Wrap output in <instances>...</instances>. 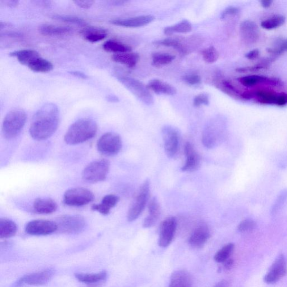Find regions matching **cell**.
Here are the masks:
<instances>
[{
  "mask_svg": "<svg viewBox=\"0 0 287 287\" xmlns=\"http://www.w3.org/2000/svg\"><path fill=\"white\" fill-rule=\"evenodd\" d=\"M60 121V111L53 103H46L34 115L29 128L31 137L36 141H44L56 132Z\"/></svg>",
  "mask_w": 287,
  "mask_h": 287,
  "instance_id": "obj_1",
  "label": "cell"
},
{
  "mask_svg": "<svg viewBox=\"0 0 287 287\" xmlns=\"http://www.w3.org/2000/svg\"><path fill=\"white\" fill-rule=\"evenodd\" d=\"M98 130L96 122L90 119H81L72 124L64 137L69 145H77L94 138Z\"/></svg>",
  "mask_w": 287,
  "mask_h": 287,
  "instance_id": "obj_2",
  "label": "cell"
},
{
  "mask_svg": "<svg viewBox=\"0 0 287 287\" xmlns=\"http://www.w3.org/2000/svg\"><path fill=\"white\" fill-rule=\"evenodd\" d=\"M27 119V113L22 109L15 108L8 112L2 123L4 137L11 139L18 136L26 123Z\"/></svg>",
  "mask_w": 287,
  "mask_h": 287,
  "instance_id": "obj_3",
  "label": "cell"
},
{
  "mask_svg": "<svg viewBox=\"0 0 287 287\" xmlns=\"http://www.w3.org/2000/svg\"><path fill=\"white\" fill-rule=\"evenodd\" d=\"M117 78L122 85L144 104L147 105L153 104V96L148 88L143 83L136 79L126 76H117Z\"/></svg>",
  "mask_w": 287,
  "mask_h": 287,
  "instance_id": "obj_4",
  "label": "cell"
},
{
  "mask_svg": "<svg viewBox=\"0 0 287 287\" xmlns=\"http://www.w3.org/2000/svg\"><path fill=\"white\" fill-rule=\"evenodd\" d=\"M109 166L110 163L106 159L96 160L84 169L82 174L83 179L89 183L101 182L106 179Z\"/></svg>",
  "mask_w": 287,
  "mask_h": 287,
  "instance_id": "obj_5",
  "label": "cell"
},
{
  "mask_svg": "<svg viewBox=\"0 0 287 287\" xmlns=\"http://www.w3.org/2000/svg\"><path fill=\"white\" fill-rule=\"evenodd\" d=\"M150 193V181L145 180L142 185L137 195L131 205L128 213V221L132 222L137 219L145 209Z\"/></svg>",
  "mask_w": 287,
  "mask_h": 287,
  "instance_id": "obj_6",
  "label": "cell"
},
{
  "mask_svg": "<svg viewBox=\"0 0 287 287\" xmlns=\"http://www.w3.org/2000/svg\"><path fill=\"white\" fill-rule=\"evenodd\" d=\"M58 230L66 234L81 233L87 226L85 218L78 215H66L59 217L57 222Z\"/></svg>",
  "mask_w": 287,
  "mask_h": 287,
  "instance_id": "obj_7",
  "label": "cell"
},
{
  "mask_svg": "<svg viewBox=\"0 0 287 287\" xmlns=\"http://www.w3.org/2000/svg\"><path fill=\"white\" fill-rule=\"evenodd\" d=\"M164 150L167 157L174 158L178 154L180 147V134L179 130L170 125L162 129Z\"/></svg>",
  "mask_w": 287,
  "mask_h": 287,
  "instance_id": "obj_8",
  "label": "cell"
},
{
  "mask_svg": "<svg viewBox=\"0 0 287 287\" xmlns=\"http://www.w3.org/2000/svg\"><path fill=\"white\" fill-rule=\"evenodd\" d=\"M122 146V139L119 134L115 133L104 134L97 142L98 150L101 154L107 156L117 155Z\"/></svg>",
  "mask_w": 287,
  "mask_h": 287,
  "instance_id": "obj_9",
  "label": "cell"
},
{
  "mask_svg": "<svg viewBox=\"0 0 287 287\" xmlns=\"http://www.w3.org/2000/svg\"><path fill=\"white\" fill-rule=\"evenodd\" d=\"M95 196L90 190L83 188L68 190L64 193V203L71 206H82L90 203Z\"/></svg>",
  "mask_w": 287,
  "mask_h": 287,
  "instance_id": "obj_10",
  "label": "cell"
},
{
  "mask_svg": "<svg viewBox=\"0 0 287 287\" xmlns=\"http://www.w3.org/2000/svg\"><path fill=\"white\" fill-rule=\"evenodd\" d=\"M253 98L256 102L262 104L277 105L285 106L287 105V94L285 93L278 94L275 92L267 90L252 91Z\"/></svg>",
  "mask_w": 287,
  "mask_h": 287,
  "instance_id": "obj_11",
  "label": "cell"
},
{
  "mask_svg": "<svg viewBox=\"0 0 287 287\" xmlns=\"http://www.w3.org/2000/svg\"><path fill=\"white\" fill-rule=\"evenodd\" d=\"M54 275L53 270L48 269L43 271L28 274L21 278L15 283L13 287H20L24 285L39 286L45 285L52 279Z\"/></svg>",
  "mask_w": 287,
  "mask_h": 287,
  "instance_id": "obj_12",
  "label": "cell"
},
{
  "mask_svg": "<svg viewBox=\"0 0 287 287\" xmlns=\"http://www.w3.org/2000/svg\"><path fill=\"white\" fill-rule=\"evenodd\" d=\"M177 229V220L175 217H169L162 222L160 226L158 245L168 247L175 237Z\"/></svg>",
  "mask_w": 287,
  "mask_h": 287,
  "instance_id": "obj_13",
  "label": "cell"
},
{
  "mask_svg": "<svg viewBox=\"0 0 287 287\" xmlns=\"http://www.w3.org/2000/svg\"><path fill=\"white\" fill-rule=\"evenodd\" d=\"M287 274V264L285 257L281 254L277 257L264 277L266 284H273L279 281Z\"/></svg>",
  "mask_w": 287,
  "mask_h": 287,
  "instance_id": "obj_14",
  "label": "cell"
},
{
  "mask_svg": "<svg viewBox=\"0 0 287 287\" xmlns=\"http://www.w3.org/2000/svg\"><path fill=\"white\" fill-rule=\"evenodd\" d=\"M58 230L56 222L48 220H35L29 222L25 227V232L33 236H46Z\"/></svg>",
  "mask_w": 287,
  "mask_h": 287,
  "instance_id": "obj_15",
  "label": "cell"
},
{
  "mask_svg": "<svg viewBox=\"0 0 287 287\" xmlns=\"http://www.w3.org/2000/svg\"><path fill=\"white\" fill-rule=\"evenodd\" d=\"M184 153L186 162L181 168L183 172H192L199 168L201 164V158L191 143L187 142L184 146Z\"/></svg>",
  "mask_w": 287,
  "mask_h": 287,
  "instance_id": "obj_16",
  "label": "cell"
},
{
  "mask_svg": "<svg viewBox=\"0 0 287 287\" xmlns=\"http://www.w3.org/2000/svg\"><path fill=\"white\" fill-rule=\"evenodd\" d=\"M155 17L151 15H142L126 19H114L109 21L112 24L126 28H138L145 26L153 22Z\"/></svg>",
  "mask_w": 287,
  "mask_h": 287,
  "instance_id": "obj_17",
  "label": "cell"
},
{
  "mask_svg": "<svg viewBox=\"0 0 287 287\" xmlns=\"http://www.w3.org/2000/svg\"><path fill=\"white\" fill-rule=\"evenodd\" d=\"M210 236L208 227L204 225H200L192 232L189 239V243L193 248H201L207 242Z\"/></svg>",
  "mask_w": 287,
  "mask_h": 287,
  "instance_id": "obj_18",
  "label": "cell"
},
{
  "mask_svg": "<svg viewBox=\"0 0 287 287\" xmlns=\"http://www.w3.org/2000/svg\"><path fill=\"white\" fill-rule=\"evenodd\" d=\"M240 33L247 44H254L258 40L260 33L257 25L251 20L243 21L240 25Z\"/></svg>",
  "mask_w": 287,
  "mask_h": 287,
  "instance_id": "obj_19",
  "label": "cell"
},
{
  "mask_svg": "<svg viewBox=\"0 0 287 287\" xmlns=\"http://www.w3.org/2000/svg\"><path fill=\"white\" fill-rule=\"evenodd\" d=\"M239 82L244 87H254L260 83L269 84L274 86H282V82L276 78H269L261 75H248L238 79Z\"/></svg>",
  "mask_w": 287,
  "mask_h": 287,
  "instance_id": "obj_20",
  "label": "cell"
},
{
  "mask_svg": "<svg viewBox=\"0 0 287 287\" xmlns=\"http://www.w3.org/2000/svg\"><path fill=\"white\" fill-rule=\"evenodd\" d=\"M161 213V209L156 197H153L150 200L148 204V215L145 218L143 224V227L148 229L153 227L158 220Z\"/></svg>",
  "mask_w": 287,
  "mask_h": 287,
  "instance_id": "obj_21",
  "label": "cell"
},
{
  "mask_svg": "<svg viewBox=\"0 0 287 287\" xmlns=\"http://www.w3.org/2000/svg\"><path fill=\"white\" fill-rule=\"evenodd\" d=\"M168 287H193L191 273L185 270H179L173 273Z\"/></svg>",
  "mask_w": 287,
  "mask_h": 287,
  "instance_id": "obj_22",
  "label": "cell"
},
{
  "mask_svg": "<svg viewBox=\"0 0 287 287\" xmlns=\"http://www.w3.org/2000/svg\"><path fill=\"white\" fill-rule=\"evenodd\" d=\"M33 209L35 212L39 214H52L57 209V204L55 201L50 198H38L34 202Z\"/></svg>",
  "mask_w": 287,
  "mask_h": 287,
  "instance_id": "obj_23",
  "label": "cell"
},
{
  "mask_svg": "<svg viewBox=\"0 0 287 287\" xmlns=\"http://www.w3.org/2000/svg\"><path fill=\"white\" fill-rule=\"evenodd\" d=\"M147 87L158 95L174 96L177 93L176 89L174 86L158 79L151 80L147 84Z\"/></svg>",
  "mask_w": 287,
  "mask_h": 287,
  "instance_id": "obj_24",
  "label": "cell"
},
{
  "mask_svg": "<svg viewBox=\"0 0 287 287\" xmlns=\"http://www.w3.org/2000/svg\"><path fill=\"white\" fill-rule=\"evenodd\" d=\"M81 34L84 39L92 43L102 41L108 35L107 31L103 28L88 26L83 29Z\"/></svg>",
  "mask_w": 287,
  "mask_h": 287,
  "instance_id": "obj_25",
  "label": "cell"
},
{
  "mask_svg": "<svg viewBox=\"0 0 287 287\" xmlns=\"http://www.w3.org/2000/svg\"><path fill=\"white\" fill-rule=\"evenodd\" d=\"M119 199V197L117 195L112 194L107 195L103 198L100 204L93 205L92 209L103 215H107L110 212L111 209L117 205Z\"/></svg>",
  "mask_w": 287,
  "mask_h": 287,
  "instance_id": "obj_26",
  "label": "cell"
},
{
  "mask_svg": "<svg viewBox=\"0 0 287 287\" xmlns=\"http://www.w3.org/2000/svg\"><path fill=\"white\" fill-rule=\"evenodd\" d=\"M11 57H16L21 64L28 66L36 58L41 56L39 52L34 49H21L15 50L9 54Z\"/></svg>",
  "mask_w": 287,
  "mask_h": 287,
  "instance_id": "obj_27",
  "label": "cell"
},
{
  "mask_svg": "<svg viewBox=\"0 0 287 287\" xmlns=\"http://www.w3.org/2000/svg\"><path fill=\"white\" fill-rule=\"evenodd\" d=\"M42 35L48 36H64L72 31L70 27L58 26V25L44 24L39 27Z\"/></svg>",
  "mask_w": 287,
  "mask_h": 287,
  "instance_id": "obj_28",
  "label": "cell"
},
{
  "mask_svg": "<svg viewBox=\"0 0 287 287\" xmlns=\"http://www.w3.org/2000/svg\"><path fill=\"white\" fill-rule=\"evenodd\" d=\"M139 55L137 53H122L114 54L112 60L120 64L127 66L129 68L136 67L139 60Z\"/></svg>",
  "mask_w": 287,
  "mask_h": 287,
  "instance_id": "obj_29",
  "label": "cell"
},
{
  "mask_svg": "<svg viewBox=\"0 0 287 287\" xmlns=\"http://www.w3.org/2000/svg\"><path fill=\"white\" fill-rule=\"evenodd\" d=\"M107 274L105 271L97 273H77L75 277L80 282L86 284H95L106 280Z\"/></svg>",
  "mask_w": 287,
  "mask_h": 287,
  "instance_id": "obj_30",
  "label": "cell"
},
{
  "mask_svg": "<svg viewBox=\"0 0 287 287\" xmlns=\"http://www.w3.org/2000/svg\"><path fill=\"white\" fill-rule=\"evenodd\" d=\"M217 87L232 98L242 99V93L239 91L229 80H223L215 84Z\"/></svg>",
  "mask_w": 287,
  "mask_h": 287,
  "instance_id": "obj_31",
  "label": "cell"
},
{
  "mask_svg": "<svg viewBox=\"0 0 287 287\" xmlns=\"http://www.w3.org/2000/svg\"><path fill=\"white\" fill-rule=\"evenodd\" d=\"M105 51L116 53L130 52L132 48L130 46L116 40H108L103 45Z\"/></svg>",
  "mask_w": 287,
  "mask_h": 287,
  "instance_id": "obj_32",
  "label": "cell"
},
{
  "mask_svg": "<svg viewBox=\"0 0 287 287\" xmlns=\"http://www.w3.org/2000/svg\"><path fill=\"white\" fill-rule=\"evenodd\" d=\"M18 230L16 223L6 218L0 219V238L7 239L14 236Z\"/></svg>",
  "mask_w": 287,
  "mask_h": 287,
  "instance_id": "obj_33",
  "label": "cell"
},
{
  "mask_svg": "<svg viewBox=\"0 0 287 287\" xmlns=\"http://www.w3.org/2000/svg\"><path fill=\"white\" fill-rule=\"evenodd\" d=\"M28 67L36 73H48L53 69L52 63L41 56L36 58Z\"/></svg>",
  "mask_w": 287,
  "mask_h": 287,
  "instance_id": "obj_34",
  "label": "cell"
},
{
  "mask_svg": "<svg viewBox=\"0 0 287 287\" xmlns=\"http://www.w3.org/2000/svg\"><path fill=\"white\" fill-rule=\"evenodd\" d=\"M192 26L188 20H184L171 26L167 27L164 29L165 35L170 36L176 33H188L192 31Z\"/></svg>",
  "mask_w": 287,
  "mask_h": 287,
  "instance_id": "obj_35",
  "label": "cell"
},
{
  "mask_svg": "<svg viewBox=\"0 0 287 287\" xmlns=\"http://www.w3.org/2000/svg\"><path fill=\"white\" fill-rule=\"evenodd\" d=\"M176 57L170 53H155L152 55V64L156 67H161L171 64Z\"/></svg>",
  "mask_w": 287,
  "mask_h": 287,
  "instance_id": "obj_36",
  "label": "cell"
},
{
  "mask_svg": "<svg viewBox=\"0 0 287 287\" xmlns=\"http://www.w3.org/2000/svg\"><path fill=\"white\" fill-rule=\"evenodd\" d=\"M286 18L283 15H275L263 21L261 26L267 30L276 29L282 26L286 22Z\"/></svg>",
  "mask_w": 287,
  "mask_h": 287,
  "instance_id": "obj_37",
  "label": "cell"
},
{
  "mask_svg": "<svg viewBox=\"0 0 287 287\" xmlns=\"http://www.w3.org/2000/svg\"><path fill=\"white\" fill-rule=\"evenodd\" d=\"M52 19L56 20L61 21V22L70 23L76 25H80V26L87 27L88 24L83 19L80 18V17L70 15H62L56 14L52 16Z\"/></svg>",
  "mask_w": 287,
  "mask_h": 287,
  "instance_id": "obj_38",
  "label": "cell"
},
{
  "mask_svg": "<svg viewBox=\"0 0 287 287\" xmlns=\"http://www.w3.org/2000/svg\"><path fill=\"white\" fill-rule=\"evenodd\" d=\"M234 243H229L219 250L214 256V260L217 263H224L229 259L234 250Z\"/></svg>",
  "mask_w": 287,
  "mask_h": 287,
  "instance_id": "obj_39",
  "label": "cell"
},
{
  "mask_svg": "<svg viewBox=\"0 0 287 287\" xmlns=\"http://www.w3.org/2000/svg\"><path fill=\"white\" fill-rule=\"evenodd\" d=\"M154 44L174 48L178 50V51L181 54H185L187 53V49L185 48V46L183 44H181L179 40L167 39L156 41L154 42Z\"/></svg>",
  "mask_w": 287,
  "mask_h": 287,
  "instance_id": "obj_40",
  "label": "cell"
},
{
  "mask_svg": "<svg viewBox=\"0 0 287 287\" xmlns=\"http://www.w3.org/2000/svg\"><path fill=\"white\" fill-rule=\"evenodd\" d=\"M204 60L209 64H213L218 60L219 56V52L213 46L206 48L201 52Z\"/></svg>",
  "mask_w": 287,
  "mask_h": 287,
  "instance_id": "obj_41",
  "label": "cell"
},
{
  "mask_svg": "<svg viewBox=\"0 0 287 287\" xmlns=\"http://www.w3.org/2000/svg\"><path fill=\"white\" fill-rule=\"evenodd\" d=\"M209 104V96L206 94H201L195 96L193 100L194 107H199L202 105H208Z\"/></svg>",
  "mask_w": 287,
  "mask_h": 287,
  "instance_id": "obj_42",
  "label": "cell"
},
{
  "mask_svg": "<svg viewBox=\"0 0 287 287\" xmlns=\"http://www.w3.org/2000/svg\"><path fill=\"white\" fill-rule=\"evenodd\" d=\"M256 227V223L251 219H245L240 222L238 226V230L240 232H246L252 231Z\"/></svg>",
  "mask_w": 287,
  "mask_h": 287,
  "instance_id": "obj_43",
  "label": "cell"
},
{
  "mask_svg": "<svg viewBox=\"0 0 287 287\" xmlns=\"http://www.w3.org/2000/svg\"><path fill=\"white\" fill-rule=\"evenodd\" d=\"M268 52L274 54H282L287 52V40L283 41L277 47L267 49Z\"/></svg>",
  "mask_w": 287,
  "mask_h": 287,
  "instance_id": "obj_44",
  "label": "cell"
},
{
  "mask_svg": "<svg viewBox=\"0 0 287 287\" xmlns=\"http://www.w3.org/2000/svg\"><path fill=\"white\" fill-rule=\"evenodd\" d=\"M267 63H260V64L255 65L251 67H240V68L236 69V71L239 72V73H246L248 71H257L265 68H267Z\"/></svg>",
  "mask_w": 287,
  "mask_h": 287,
  "instance_id": "obj_45",
  "label": "cell"
},
{
  "mask_svg": "<svg viewBox=\"0 0 287 287\" xmlns=\"http://www.w3.org/2000/svg\"><path fill=\"white\" fill-rule=\"evenodd\" d=\"M184 81L189 85H198L201 82V78L199 75L197 74H190L185 76L183 77Z\"/></svg>",
  "mask_w": 287,
  "mask_h": 287,
  "instance_id": "obj_46",
  "label": "cell"
},
{
  "mask_svg": "<svg viewBox=\"0 0 287 287\" xmlns=\"http://www.w3.org/2000/svg\"><path fill=\"white\" fill-rule=\"evenodd\" d=\"M239 12V8L235 6H229L222 12L221 18L225 19L227 17L237 15Z\"/></svg>",
  "mask_w": 287,
  "mask_h": 287,
  "instance_id": "obj_47",
  "label": "cell"
},
{
  "mask_svg": "<svg viewBox=\"0 0 287 287\" xmlns=\"http://www.w3.org/2000/svg\"><path fill=\"white\" fill-rule=\"evenodd\" d=\"M76 5H77L80 8H91L95 1H74Z\"/></svg>",
  "mask_w": 287,
  "mask_h": 287,
  "instance_id": "obj_48",
  "label": "cell"
},
{
  "mask_svg": "<svg viewBox=\"0 0 287 287\" xmlns=\"http://www.w3.org/2000/svg\"><path fill=\"white\" fill-rule=\"evenodd\" d=\"M260 56V51L259 49H255L251 50L246 54L245 57L250 60H254L258 58Z\"/></svg>",
  "mask_w": 287,
  "mask_h": 287,
  "instance_id": "obj_49",
  "label": "cell"
},
{
  "mask_svg": "<svg viewBox=\"0 0 287 287\" xmlns=\"http://www.w3.org/2000/svg\"><path fill=\"white\" fill-rule=\"evenodd\" d=\"M19 2V1H16V0H6V1H3L2 0V1H0V3L2 4V5L11 7H14L18 6Z\"/></svg>",
  "mask_w": 287,
  "mask_h": 287,
  "instance_id": "obj_50",
  "label": "cell"
},
{
  "mask_svg": "<svg viewBox=\"0 0 287 287\" xmlns=\"http://www.w3.org/2000/svg\"><path fill=\"white\" fill-rule=\"evenodd\" d=\"M69 73L72 75L74 76V77H78L81 79H87L88 78V76L83 73V72H80L78 71H69Z\"/></svg>",
  "mask_w": 287,
  "mask_h": 287,
  "instance_id": "obj_51",
  "label": "cell"
},
{
  "mask_svg": "<svg viewBox=\"0 0 287 287\" xmlns=\"http://www.w3.org/2000/svg\"><path fill=\"white\" fill-rule=\"evenodd\" d=\"M224 263H224V267H225L226 270L231 269L232 267H233L234 263L233 260L229 259L225 261Z\"/></svg>",
  "mask_w": 287,
  "mask_h": 287,
  "instance_id": "obj_52",
  "label": "cell"
},
{
  "mask_svg": "<svg viewBox=\"0 0 287 287\" xmlns=\"http://www.w3.org/2000/svg\"><path fill=\"white\" fill-rule=\"evenodd\" d=\"M273 3V1L271 0H263V1H260L261 5L264 8H268L271 7Z\"/></svg>",
  "mask_w": 287,
  "mask_h": 287,
  "instance_id": "obj_53",
  "label": "cell"
},
{
  "mask_svg": "<svg viewBox=\"0 0 287 287\" xmlns=\"http://www.w3.org/2000/svg\"><path fill=\"white\" fill-rule=\"evenodd\" d=\"M107 99L109 102H118L119 101V98L115 96L109 95L107 96Z\"/></svg>",
  "mask_w": 287,
  "mask_h": 287,
  "instance_id": "obj_54",
  "label": "cell"
},
{
  "mask_svg": "<svg viewBox=\"0 0 287 287\" xmlns=\"http://www.w3.org/2000/svg\"><path fill=\"white\" fill-rule=\"evenodd\" d=\"M110 2L111 3V4H112L113 5L121 6V5H124V4H125L126 3H128V1H110Z\"/></svg>",
  "mask_w": 287,
  "mask_h": 287,
  "instance_id": "obj_55",
  "label": "cell"
},
{
  "mask_svg": "<svg viewBox=\"0 0 287 287\" xmlns=\"http://www.w3.org/2000/svg\"><path fill=\"white\" fill-rule=\"evenodd\" d=\"M10 25L11 24L10 23L1 22V23H0V29H1V31H2L3 29L10 27Z\"/></svg>",
  "mask_w": 287,
  "mask_h": 287,
  "instance_id": "obj_56",
  "label": "cell"
},
{
  "mask_svg": "<svg viewBox=\"0 0 287 287\" xmlns=\"http://www.w3.org/2000/svg\"><path fill=\"white\" fill-rule=\"evenodd\" d=\"M214 287H227V282L225 281H222L219 282Z\"/></svg>",
  "mask_w": 287,
  "mask_h": 287,
  "instance_id": "obj_57",
  "label": "cell"
}]
</instances>
